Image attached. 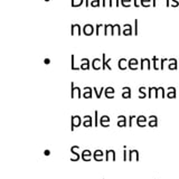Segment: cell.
Instances as JSON below:
<instances>
[{
	"label": "cell",
	"instance_id": "cell-35",
	"mask_svg": "<svg viewBox=\"0 0 179 179\" xmlns=\"http://www.w3.org/2000/svg\"><path fill=\"white\" fill-rule=\"evenodd\" d=\"M128 155H129V151H126V146L123 147V161L128 160Z\"/></svg>",
	"mask_w": 179,
	"mask_h": 179
},
{
	"label": "cell",
	"instance_id": "cell-15",
	"mask_svg": "<svg viewBox=\"0 0 179 179\" xmlns=\"http://www.w3.org/2000/svg\"><path fill=\"white\" fill-rule=\"evenodd\" d=\"M103 157H104V152L100 149H96L93 152V159L95 161H103Z\"/></svg>",
	"mask_w": 179,
	"mask_h": 179
},
{
	"label": "cell",
	"instance_id": "cell-19",
	"mask_svg": "<svg viewBox=\"0 0 179 179\" xmlns=\"http://www.w3.org/2000/svg\"><path fill=\"white\" fill-rule=\"evenodd\" d=\"M128 59L126 58H120L118 62V66L119 68L121 69V71H126V68H129V66H128Z\"/></svg>",
	"mask_w": 179,
	"mask_h": 179
},
{
	"label": "cell",
	"instance_id": "cell-46",
	"mask_svg": "<svg viewBox=\"0 0 179 179\" xmlns=\"http://www.w3.org/2000/svg\"><path fill=\"white\" fill-rule=\"evenodd\" d=\"M113 1H115V6H117V7L120 6V0H113Z\"/></svg>",
	"mask_w": 179,
	"mask_h": 179
},
{
	"label": "cell",
	"instance_id": "cell-8",
	"mask_svg": "<svg viewBox=\"0 0 179 179\" xmlns=\"http://www.w3.org/2000/svg\"><path fill=\"white\" fill-rule=\"evenodd\" d=\"M115 33H117L118 36H120V35L122 34V29H121V26L119 24L111 25V36H114Z\"/></svg>",
	"mask_w": 179,
	"mask_h": 179
},
{
	"label": "cell",
	"instance_id": "cell-33",
	"mask_svg": "<svg viewBox=\"0 0 179 179\" xmlns=\"http://www.w3.org/2000/svg\"><path fill=\"white\" fill-rule=\"evenodd\" d=\"M150 2L151 0H140V5L142 6V7H150Z\"/></svg>",
	"mask_w": 179,
	"mask_h": 179
},
{
	"label": "cell",
	"instance_id": "cell-42",
	"mask_svg": "<svg viewBox=\"0 0 179 179\" xmlns=\"http://www.w3.org/2000/svg\"><path fill=\"white\" fill-rule=\"evenodd\" d=\"M133 6H134V7H137V8H138L139 6H140V4L138 2V0H133Z\"/></svg>",
	"mask_w": 179,
	"mask_h": 179
},
{
	"label": "cell",
	"instance_id": "cell-20",
	"mask_svg": "<svg viewBox=\"0 0 179 179\" xmlns=\"http://www.w3.org/2000/svg\"><path fill=\"white\" fill-rule=\"evenodd\" d=\"M91 65H92L94 71H99V69L102 68V61L100 58H94L92 63H91Z\"/></svg>",
	"mask_w": 179,
	"mask_h": 179
},
{
	"label": "cell",
	"instance_id": "cell-34",
	"mask_svg": "<svg viewBox=\"0 0 179 179\" xmlns=\"http://www.w3.org/2000/svg\"><path fill=\"white\" fill-rule=\"evenodd\" d=\"M100 1H101V0H91L90 6H91V7H99V6H100Z\"/></svg>",
	"mask_w": 179,
	"mask_h": 179
},
{
	"label": "cell",
	"instance_id": "cell-43",
	"mask_svg": "<svg viewBox=\"0 0 179 179\" xmlns=\"http://www.w3.org/2000/svg\"><path fill=\"white\" fill-rule=\"evenodd\" d=\"M149 120H150V121H155V120H157V117H156V115H150V117H149Z\"/></svg>",
	"mask_w": 179,
	"mask_h": 179
},
{
	"label": "cell",
	"instance_id": "cell-48",
	"mask_svg": "<svg viewBox=\"0 0 179 179\" xmlns=\"http://www.w3.org/2000/svg\"><path fill=\"white\" fill-rule=\"evenodd\" d=\"M102 6H103V7H105V6H106V0H103V4H102Z\"/></svg>",
	"mask_w": 179,
	"mask_h": 179
},
{
	"label": "cell",
	"instance_id": "cell-10",
	"mask_svg": "<svg viewBox=\"0 0 179 179\" xmlns=\"http://www.w3.org/2000/svg\"><path fill=\"white\" fill-rule=\"evenodd\" d=\"M110 121L111 119L109 115H103L100 118V126H103V128H109L110 126Z\"/></svg>",
	"mask_w": 179,
	"mask_h": 179
},
{
	"label": "cell",
	"instance_id": "cell-44",
	"mask_svg": "<svg viewBox=\"0 0 179 179\" xmlns=\"http://www.w3.org/2000/svg\"><path fill=\"white\" fill-rule=\"evenodd\" d=\"M44 63L46 64V65H48L49 63H50V59H49V58H45V59H44Z\"/></svg>",
	"mask_w": 179,
	"mask_h": 179
},
{
	"label": "cell",
	"instance_id": "cell-31",
	"mask_svg": "<svg viewBox=\"0 0 179 179\" xmlns=\"http://www.w3.org/2000/svg\"><path fill=\"white\" fill-rule=\"evenodd\" d=\"M131 1L132 0H121V6L126 7V8H129L131 6Z\"/></svg>",
	"mask_w": 179,
	"mask_h": 179
},
{
	"label": "cell",
	"instance_id": "cell-12",
	"mask_svg": "<svg viewBox=\"0 0 179 179\" xmlns=\"http://www.w3.org/2000/svg\"><path fill=\"white\" fill-rule=\"evenodd\" d=\"M81 156H82V160H83V161L89 162V161H91V158H92V156L93 155H92V152H91L89 149H85V150L82 151Z\"/></svg>",
	"mask_w": 179,
	"mask_h": 179
},
{
	"label": "cell",
	"instance_id": "cell-14",
	"mask_svg": "<svg viewBox=\"0 0 179 179\" xmlns=\"http://www.w3.org/2000/svg\"><path fill=\"white\" fill-rule=\"evenodd\" d=\"M83 33L85 36H91L94 33V27L91 24H85V26L83 27Z\"/></svg>",
	"mask_w": 179,
	"mask_h": 179
},
{
	"label": "cell",
	"instance_id": "cell-50",
	"mask_svg": "<svg viewBox=\"0 0 179 179\" xmlns=\"http://www.w3.org/2000/svg\"><path fill=\"white\" fill-rule=\"evenodd\" d=\"M45 1H46V2H48V1H49V0H45Z\"/></svg>",
	"mask_w": 179,
	"mask_h": 179
},
{
	"label": "cell",
	"instance_id": "cell-47",
	"mask_svg": "<svg viewBox=\"0 0 179 179\" xmlns=\"http://www.w3.org/2000/svg\"><path fill=\"white\" fill-rule=\"evenodd\" d=\"M85 6L86 8H89V0H85Z\"/></svg>",
	"mask_w": 179,
	"mask_h": 179
},
{
	"label": "cell",
	"instance_id": "cell-2",
	"mask_svg": "<svg viewBox=\"0 0 179 179\" xmlns=\"http://www.w3.org/2000/svg\"><path fill=\"white\" fill-rule=\"evenodd\" d=\"M82 124V118L80 115H73L71 118V131H74Z\"/></svg>",
	"mask_w": 179,
	"mask_h": 179
},
{
	"label": "cell",
	"instance_id": "cell-25",
	"mask_svg": "<svg viewBox=\"0 0 179 179\" xmlns=\"http://www.w3.org/2000/svg\"><path fill=\"white\" fill-rule=\"evenodd\" d=\"M104 90H105V87H103V86H102L100 90H98V87H93L94 93H95V95H96V98L98 99H101L102 94L104 93Z\"/></svg>",
	"mask_w": 179,
	"mask_h": 179
},
{
	"label": "cell",
	"instance_id": "cell-4",
	"mask_svg": "<svg viewBox=\"0 0 179 179\" xmlns=\"http://www.w3.org/2000/svg\"><path fill=\"white\" fill-rule=\"evenodd\" d=\"M128 160H129V161H135V162H138L139 161V151L135 150V149H132V150L129 151Z\"/></svg>",
	"mask_w": 179,
	"mask_h": 179
},
{
	"label": "cell",
	"instance_id": "cell-41",
	"mask_svg": "<svg viewBox=\"0 0 179 179\" xmlns=\"http://www.w3.org/2000/svg\"><path fill=\"white\" fill-rule=\"evenodd\" d=\"M98 110L94 111V114H95V126H98Z\"/></svg>",
	"mask_w": 179,
	"mask_h": 179
},
{
	"label": "cell",
	"instance_id": "cell-28",
	"mask_svg": "<svg viewBox=\"0 0 179 179\" xmlns=\"http://www.w3.org/2000/svg\"><path fill=\"white\" fill-rule=\"evenodd\" d=\"M147 96V93H146V87H139V99H144Z\"/></svg>",
	"mask_w": 179,
	"mask_h": 179
},
{
	"label": "cell",
	"instance_id": "cell-1",
	"mask_svg": "<svg viewBox=\"0 0 179 179\" xmlns=\"http://www.w3.org/2000/svg\"><path fill=\"white\" fill-rule=\"evenodd\" d=\"M80 147L78 146H73L72 148H71V153H72V157H71V161H73V162H75V161H78L80 160V158H82V156L80 155Z\"/></svg>",
	"mask_w": 179,
	"mask_h": 179
},
{
	"label": "cell",
	"instance_id": "cell-7",
	"mask_svg": "<svg viewBox=\"0 0 179 179\" xmlns=\"http://www.w3.org/2000/svg\"><path fill=\"white\" fill-rule=\"evenodd\" d=\"M146 65H147V69L150 71L151 69V61L149 59V58H141V59H140V69L143 71Z\"/></svg>",
	"mask_w": 179,
	"mask_h": 179
},
{
	"label": "cell",
	"instance_id": "cell-24",
	"mask_svg": "<svg viewBox=\"0 0 179 179\" xmlns=\"http://www.w3.org/2000/svg\"><path fill=\"white\" fill-rule=\"evenodd\" d=\"M122 92V98L123 99H131V89L129 86H124Z\"/></svg>",
	"mask_w": 179,
	"mask_h": 179
},
{
	"label": "cell",
	"instance_id": "cell-27",
	"mask_svg": "<svg viewBox=\"0 0 179 179\" xmlns=\"http://www.w3.org/2000/svg\"><path fill=\"white\" fill-rule=\"evenodd\" d=\"M75 56H74V54L71 55V68L73 69V71H80L81 67H75Z\"/></svg>",
	"mask_w": 179,
	"mask_h": 179
},
{
	"label": "cell",
	"instance_id": "cell-6",
	"mask_svg": "<svg viewBox=\"0 0 179 179\" xmlns=\"http://www.w3.org/2000/svg\"><path fill=\"white\" fill-rule=\"evenodd\" d=\"M139 61L137 58H130L129 62H128V66H129V69L131 71H137L139 68Z\"/></svg>",
	"mask_w": 179,
	"mask_h": 179
},
{
	"label": "cell",
	"instance_id": "cell-9",
	"mask_svg": "<svg viewBox=\"0 0 179 179\" xmlns=\"http://www.w3.org/2000/svg\"><path fill=\"white\" fill-rule=\"evenodd\" d=\"M81 69L82 71H87V69H90V67H91V61H90L89 58H86V57H83L81 59Z\"/></svg>",
	"mask_w": 179,
	"mask_h": 179
},
{
	"label": "cell",
	"instance_id": "cell-40",
	"mask_svg": "<svg viewBox=\"0 0 179 179\" xmlns=\"http://www.w3.org/2000/svg\"><path fill=\"white\" fill-rule=\"evenodd\" d=\"M103 28H104V35H108V29L110 28V24H108V25H104V27H103Z\"/></svg>",
	"mask_w": 179,
	"mask_h": 179
},
{
	"label": "cell",
	"instance_id": "cell-36",
	"mask_svg": "<svg viewBox=\"0 0 179 179\" xmlns=\"http://www.w3.org/2000/svg\"><path fill=\"white\" fill-rule=\"evenodd\" d=\"M102 27H104V25L98 24L96 26H95V34H96V36H99V34H100V29H101Z\"/></svg>",
	"mask_w": 179,
	"mask_h": 179
},
{
	"label": "cell",
	"instance_id": "cell-32",
	"mask_svg": "<svg viewBox=\"0 0 179 179\" xmlns=\"http://www.w3.org/2000/svg\"><path fill=\"white\" fill-rule=\"evenodd\" d=\"M170 62H172L171 64H169V68L170 69H176L177 68V61H176L175 58H171V59H169Z\"/></svg>",
	"mask_w": 179,
	"mask_h": 179
},
{
	"label": "cell",
	"instance_id": "cell-30",
	"mask_svg": "<svg viewBox=\"0 0 179 179\" xmlns=\"http://www.w3.org/2000/svg\"><path fill=\"white\" fill-rule=\"evenodd\" d=\"M139 20L138 19H134V36H138L139 34Z\"/></svg>",
	"mask_w": 179,
	"mask_h": 179
},
{
	"label": "cell",
	"instance_id": "cell-23",
	"mask_svg": "<svg viewBox=\"0 0 179 179\" xmlns=\"http://www.w3.org/2000/svg\"><path fill=\"white\" fill-rule=\"evenodd\" d=\"M137 124H138V126H140V128H143V126H148V124H147L146 117H144V115H140V117H138V118H137Z\"/></svg>",
	"mask_w": 179,
	"mask_h": 179
},
{
	"label": "cell",
	"instance_id": "cell-11",
	"mask_svg": "<svg viewBox=\"0 0 179 179\" xmlns=\"http://www.w3.org/2000/svg\"><path fill=\"white\" fill-rule=\"evenodd\" d=\"M122 34L124 36H132V35H133V29H132L131 24H126L123 26Z\"/></svg>",
	"mask_w": 179,
	"mask_h": 179
},
{
	"label": "cell",
	"instance_id": "cell-13",
	"mask_svg": "<svg viewBox=\"0 0 179 179\" xmlns=\"http://www.w3.org/2000/svg\"><path fill=\"white\" fill-rule=\"evenodd\" d=\"M75 32H77V36H81L82 28L80 24H72L71 25V35H75Z\"/></svg>",
	"mask_w": 179,
	"mask_h": 179
},
{
	"label": "cell",
	"instance_id": "cell-45",
	"mask_svg": "<svg viewBox=\"0 0 179 179\" xmlns=\"http://www.w3.org/2000/svg\"><path fill=\"white\" fill-rule=\"evenodd\" d=\"M44 155L45 156H49V155H50V151H49L48 149H47V150H45L44 151Z\"/></svg>",
	"mask_w": 179,
	"mask_h": 179
},
{
	"label": "cell",
	"instance_id": "cell-21",
	"mask_svg": "<svg viewBox=\"0 0 179 179\" xmlns=\"http://www.w3.org/2000/svg\"><path fill=\"white\" fill-rule=\"evenodd\" d=\"M83 120H84L83 126H85V128H91V126H93V120H92V117H90V115H84V117H83Z\"/></svg>",
	"mask_w": 179,
	"mask_h": 179
},
{
	"label": "cell",
	"instance_id": "cell-26",
	"mask_svg": "<svg viewBox=\"0 0 179 179\" xmlns=\"http://www.w3.org/2000/svg\"><path fill=\"white\" fill-rule=\"evenodd\" d=\"M85 0H71V6L72 7H81Z\"/></svg>",
	"mask_w": 179,
	"mask_h": 179
},
{
	"label": "cell",
	"instance_id": "cell-16",
	"mask_svg": "<svg viewBox=\"0 0 179 179\" xmlns=\"http://www.w3.org/2000/svg\"><path fill=\"white\" fill-rule=\"evenodd\" d=\"M83 98L84 99H92L93 98V89L89 86H85L83 89Z\"/></svg>",
	"mask_w": 179,
	"mask_h": 179
},
{
	"label": "cell",
	"instance_id": "cell-18",
	"mask_svg": "<svg viewBox=\"0 0 179 179\" xmlns=\"http://www.w3.org/2000/svg\"><path fill=\"white\" fill-rule=\"evenodd\" d=\"M105 152V161H115V151L111 149L106 150Z\"/></svg>",
	"mask_w": 179,
	"mask_h": 179
},
{
	"label": "cell",
	"instance_id": "cell-29",
	"mask_svg": "<svg viewBox=\"0 0 179 179\" xmlns=\"http://www.w3.org/2000/svg\"><path fill=\"white\" fill-rule=\"evenodd\" d=\"M167 96L169 99H170V98H175V96H176V90H175V87H169V89H168Z\"/></svg>",
	"mask_w": 179,
	"mask_h": 179
},
{
	"label": "cell",
	"instance_id": "cell-49",
	"mask_svg": "<svg viewBox=\"0 0 179 179\" xmlns=\"http://www.w3.org/2000/svg\"><path fill=\"white\" fill-rule=\"evenodd\" d=\"M156 1H157V0H152V6H153V7H156Z\"/></svg>",
	"mask_w": 179,
	"mask_h": 179
},
{
	"label": "cell",
	"instance_id": "cell-22",
	"mask_svg": "<svg viewBox=\"0 0 179 179\" xmlns=\"http://www.w3.org/2000/svg\"><path fill=\"white\" fill-rule=\"evenodd\" d=\"M118 126L119 128L128 126V123H126V117H124V115H119L118 117Z\"/></svg>",
	"mask_w": 179,
	"mask_h": 179
},
{
	"label": "cell",
	"instance_id": "cell-3",
	"mask_svg": "<svg viewBox=\"0 0 179 179\" xmlns=\"http://www.w3.org/2000/svg\"><path fill=\"white\" fill-rule=\"evenodd\" d=\"M82 91H83V90L80 89V87H75L74 82H71V98L74 99V98H75V95L77 94V98L81 99V96L83 95Z\"/></svg>",
	"mask_w": 179,
	"mask_h": 179
},
{
	"label": "cell",
	"instance_id": "cell-17",
	"mask_svg": "<svg viewBox=\"0 0 179 179\" xmlns=\"http://www.w3.org/2000/svg\"><path fill=\"white\" fill-rule=\"evenodd\" d=\"M114 94H115V90L112 87V86H109L104 90V95H105L106 99H113Z\"/></svg>",
	"mask_w": 179,
	"mask_h": 179
},
{
	"label": "cell",
	"instance_id": "cell-37",
	"mask_svg": "<svg viewBox=\"0 0 179 179\" xmlns=\"http://www.w3.org/2000/svg\"><path fill=\"white\" fill-rule=\"evenodd\" d=\"M134 118H135L134 115H130V117H129V122H128V126H129V128H131V126H133V119Z\"/></svg>",
	"mask_w": 179,
	"mask_h": 179
},
{
	"label": "cell",
	"instance_id": "cell-5",
	"mask_svg": "<svg viewBox=\"0 0 179 179\" xmlns=\"http://www.w3.org/2000/svg\"><path fill=\"white\" fill-rule=\"evenodd\" d=\"M111 59H112V58L105 59V53L102 54V69H103V71H105L106 68L109 69V71H112V67H111L110 64H109L111 62Z\"/></svg>",
	"mask_w": 179,
	"mask_h": 179
},
{
	"label": "cell",
	"instance_id": "cell-38",
	"mask_svg": "<svg viewBox=\"0 0 179 179\" xmlns=\"http://www.w3.org/2000/svg\"><path fill=\"white\" fill-rule=\"evenodd\" d=\"M157 123H158V120H155V121H149L148 126H150V128H155V126H157Z\"/></svg>",
	"mask_w": 179,
	"mask_h": 179
},
{
	"label": "cell",
	"instance_id": "cell-39",
	"mask_svg": "<svg viewBox=\"0 0 179 179\" xmlns=\"http://www.w3.org/2000/svg\"><path fill=\"white\" fill-rule=\"evenodd\" d=\"M152 59H153V67H155V69H158L159 67H158V63H157L158 58H157V57H153Z\"/></svg>",
	"mask_w": 179,
	"mask_h": 179
}]
</instances>
